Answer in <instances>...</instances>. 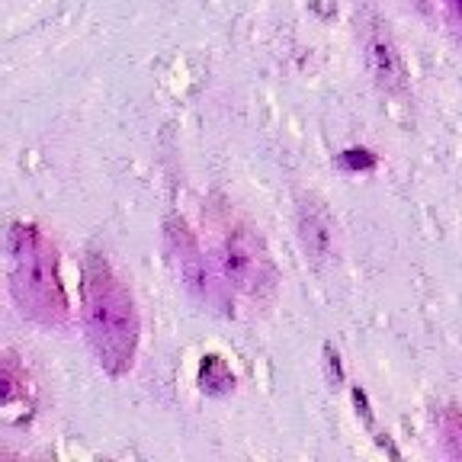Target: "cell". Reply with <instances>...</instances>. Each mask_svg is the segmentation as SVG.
<instances>
[{
	"label": "cell",
	"instance_id": "cell-4",
	"mask_svg": "<svg viewBox=\"0 0 462 462\" xmlns=\"http://www.w3.org/2000/svg\"><path fill=\"white\" fill-rule=\"evenodd\" d=\"M366 49H369V68H373L375 84L383 87L385 94H402L404 90V65L402 55L392 45L389 32L379 26L369 29L366 36Z\"/></svg>",
	"mask_w": 462,
	"mask_h": 462
},
{
	"label": "cell",
	"instance_id": "cell-5",
	"mask_svg": "<svg viewBox=\"0 0 462 462\" xmlns=\"http://www.w3.org/2000/svg\"><path fill=\"white\" fill-rule=\"evenodd\" d=\"M299 228H302V245L311 254V260H325L331 257L334 247V222L321 202H305L302 212H299Z\"/></svg>",
	"mask_w": 462,
	"mask_h": 462
},
{
	"label": "cell",
	"instance_id": "cell-3",
	"mask_svg": "<svg viewBox=\"0 0 462 462\" xmlns=\"http://www.w3.org/2000/svg\"><path fill=\"white\" fill-rule=\"evenodd\" d=\"M222 263L228 280L238 289H245V292H251V296H263V292L273 289L276 276H273V263H270V254L263 247V241L247 225H231L225 231Z\"/></svg>",
	"mask_w": 462,
	"mask_h": 462
},
{
	"label": "cell",
	"instance_id": "cell-1",
	"mask_svg": "<svg viewBox=\"0 0 462 462\" xmlns=\"http://www.w3.org/2000/svg\"><path fill=\"white\" fill-rule=\"evenodd\" d=\"M84 321L100 366L109 375L129 373L138 346L135 299L116 270L97 254L84 267Z\"/></svg>",
	"mask_w": 462,
	"mask_h": 462
},
{
	"label": "cell",
	"instance_id": "cell-2",
	"mask_svg": "<svg viewBox=\"0 0 462 462\" xmlns=\"http://www.w3.org/2000/svg\"><path fill=\"white\" fill-rule=\"evenodd\" d=\"M10 289L20 311L45 328L68 321V296L58 276V254L42 231L14 225L10 231Z\"/></svg>",
	"mask_w": 462,
	"mask_h": 462
},
{
	"label": "cell",
	"instance_id": "cell-6",
	"mask_svg": "<svg viewBox=\"0 0 462 462\" xmlns=\"http://www.w3.org/2000/svg\"><path fill=\"white\" fill-rule=\"evenodd\" d=\"M440 427H443V440H447V449L456 456V459H462V411H456V408H447V411L440 414Z\"/></svg>",
	"mask_w": 462,
	"mask_h": 462
},
{
	"label": "cell",
	"instance_id": "cell-8",
	"mask_svg": "<svg viewBox=\"0 0 462 462\" xmlns=\"http://www.w3.org/2000/svg\"><path fill=\"white\" fill-rule=\"evenodd\" d=\"M212 383H216V375H202V389L212 392ZM228 385H235V379H231V373H222V389H228Z\"/></svg>",
	"mask_w": 462,
	"mask_h": 462
},
{
	"label": "cell",
	"instance_id": "cell-7",
	"mask_svg": "<svg viewBox=\"0 0 462 462\" xmlns=\"http://www.w3.org/2000/svg\"><path fill=\"white\" fill-rule=\"evenodd\" d=\"M447 14H449V23L459 29V36H462V0H447Z\"/></svg>",
	"mask_w": 462,
	"mask_h": 462
}]
</instances>
